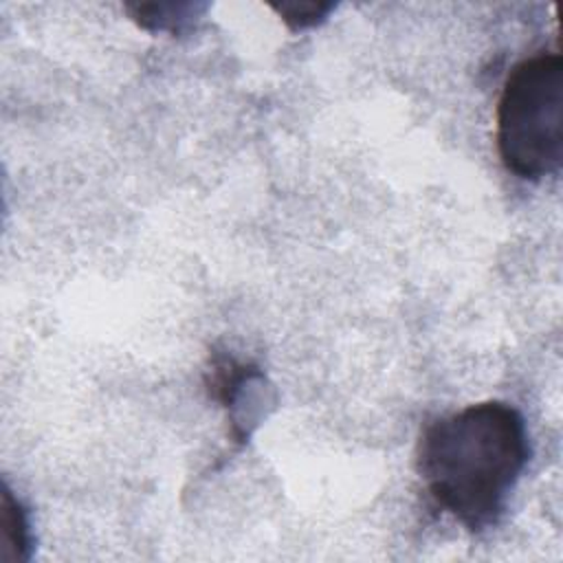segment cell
<instances>
[{"label": "cell", "instance_id": "1", "mask_svg": "<svg viewBox=\"0 0 563 563\" xmlns=\"http://www.w3.org/2000/svg\"><path fill=\"white\" fill-rule=\"evenodd\" d=\"M528 457L519 409L484 400L427 424L416 466L433 504L466 530L482 532L501 519Z\"/></svg>", "mask_w": 563, "mask_h": 563}, {"label": "cell", "instance_id": "2", "mask_svg": "<svg viewBox=\"0 0 563 563\" xmlns=\"http://www.w3.org/2000/svg\"><path fill=\"white\" fill-rule=\"evenodd\" d=\"M497 154L523 180L559 174L563 165V57L541 51L521 59L497 101Z\"/></svg>", "mask_w": 563, "mask_h": 563}, {"label": "cell", "instance_id": "3", "mask_svg": "<svg viewBox=\"0 0 563 563\" xmlns=\"http://www.w3.org/2000/svg\"><path fill=\"white\" fill-rule=\"evenodd\" d=\"M209 394L222 402L231 418V431L238 440L249 438L257 424L264 394V374L257 367L240 363L231 356H216L209 367Z\"/></svg>", "mask_w": 563, "mask_h": 563}, {"label": "cell", "instance_id": "4", "mask_svg": "<svg viewBox=\"0 0 563 563\" xmlns=\"http://www.w3.org/2000/svg\"><path fill=\"white\" fill-rule=\"evenodd\" d=\"M0 532H2V541H0L2 563H24L31 559L33 537H31L29 512L7 484L2 486Z\"/></svg>", "mask_w": 563, "mask_h": 563}, {"label": "cell", "instance_id": "5", "mask_svg": "<svg viewBox=\"0 0 563 563\" xmlns=\"http://www.w3.org/2000/svg\"><path fill=\"white\" fill-rule=\"evenodd\" d=\"M207 4L196 2H128L125 11L145 31L180 33L205 13Z\"/></svg>", "mask_w": 563, "mask_h": 563}, {"label": "cell", "instance_id": "6", "mask_svg": "<svg viewBox=\"0 0 563 563\" xmlns=\"http://www.w3.org/2000/svg\"><path fill=\"white\" fill-rule=\"evenodd\" d=\"M271 9L292 31H303L321 24L334 9L332 2H273Z\"/></svg>", "mask_w": 563, "mask_h": 563}]
</instances>
